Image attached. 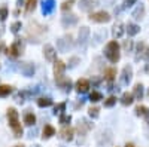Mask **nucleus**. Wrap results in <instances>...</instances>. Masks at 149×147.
<instances>
[{"mask_svg": "<svg viewBox=\"0 0 149 147\" xmlns=\"http://www.w3.org/2000/svg\"><path fill=\"white\" fill-rule=\"evenodd\" d=\"M104 55H106V58L113 64L119 61L121 52H119V45H118L116 40H110L106 45V48H104Z\"/></svg>", "mask_w": 149, "mask_h": 147, "instance_id": "f257e3e1", "label": "nucleus"}, {"mask_svg": "<svg viewBox=\"0 0 149 147\" xmlns=\"http://www.w3.org/2000/svg\"><path fill=\"white\" fill-rule=\"evenodd\" d=\"M7 120H9V125L14 131V135L15 137H21L22 135V128L18 122V111H16L14 107H11L7 110Z\"/></svg>", "mask_w": 149, "mask_h": 147, "instance_id": "f03ea898", "label": "nucleus"}, {"mask_svg": "<svg viewBox=\"0 0 149 147\" xmlns=\"http://www.w3.org/2000/svg\"><path fill=\"white\" fill-rule=\"evenodd\" d=\"M90 21L93 22H99V24H103V22H109L110 21V15L104 11H100V12H94L90 15Z\"/></svg>", "mask_w": 149, "mask_h": 147, "instance_id": "7ed1b4c3", "label": "nucleus"}, {"mask_svg": "<svg viewBox=\"0 0 149 147\" xmlns=\"http://www.w3.org/2000/svg\"><path fill=\"white\" fill-rule=\"evenodd\" d=\"M22 43H21V40L20 39H16L12 45L9 46V49H7V55L9 57H12V58H16V57H20V54L22 52Z\"/></svg>", "mask_w": 149, "mask_h": 147, "instance_id": "20e7f679", "label": "nucleus"}, {"mask_svg": "<svg viewBox=\"0 0 149 147\" xmlns=\"http://www.w3.org/2000/svg\"><path fill=\"white\" fill-rule=\"evenodd\" d=\"M131 77H133V68H131V65H125L124 68H122V73H121V85L127 86L130 82H131Z\"/></svg>", "mask_w": 149, "mask_h": 147, "instance_id": "39448f33", "label": "nucleus"}, {"mask_svg": "<svg viewBox=\"0 0 149 147\" xmlns=\"http://www.w3.org/2000/svg\"><path fill=\"white\" fill-rule=\"evenodd\" d=\"M140 58L149 59V48L145 45L143 42L137 43V49H136V61H139Z\"/></svg>", "mask_w": 149, "mask_h": 147, "instance_id": "423d86ee", "label": "nucleus"}, {"mask_svg": "<svg viewBox=\"0 0 149 147\" xmlns=\"http://www.w3.org/2000/svg\"><path fill=\"white\" fill-rule=\"evenodd\" d=\"M57 46H58V49L61 51V52H67L69 48L72 46V37L66 36L64 39H60V40L57 42Z\"/></svg>", "mask_w": 149, "mask_h": 147, "instance_id": "0eeeda50", "label": "nucleus"}, {"mask_svg": "<svg viewBox=\"0 0 149 147\" xmlns=\"http://www.w3.org/2000/svg\"><path fill=\"white\" fill-rule=\"evenodd\" d=\"M64 70H66V64L63 63V61H55V64H54V74H55V80H58V79H61L63 77V74H64Z\"/></svg>", "mask_w": 149, "mask_h": 147, "instance_id": "6e6552de", "label": "nucleus"}, {"mask_svg": "<svg viewBox=\"0 0 149 147\" xmlns=\"http://www.w3.org/2000/svg\"><path fill=\"white\" fill-rule=\"evenodd\" d=\"M55 55H57V52H55L54 46H51V45L43 46V57H45L48 61H55Z\"/></svg>", "mask_w": 149, "mask_h": 147, "instance_id": "1a4fd4ad", "label": "nucleus"}, {"mask_svg": "<svg viewBox=\"0 0 149 147\" xmlns=\"http://www.w3.org/2000/svg\"><path fill=\"white\" fill-rule=\"evenodd\" d=\"M97 0H81V3H79V7H81V11L84 12H90L93 7L97 6Z\"/></svg>", "mask_w": 149, "mask_h": 147, "instance_id": "9d476101", "label": "nucleus"}, {"mask_svg": "<svg viewBox=\"0 0 149 147\" xmlns=\"http://www.w3.org/2000/svg\"><path fill=\"white\" fill-rule=\"evenodd\" d=\"M76 91L79 92V94H85V92H88L90 91V82L86 80V79H79L76 82Z\"/></svg>", "mask_w": 149, "mask_h": 147, "instance_id": "9b49d317", "label": "nucleus"}, {"mask_svg": "<svg viewBox=\"0 0 149 147\" xmlns=\"http://www.w3.org/2000/svg\"><path fill=\"white\" fill-rule=\"evenodd\" d=\"M61 140H64V141H72L73 140V129L72 128H69V126H64L63 129L60 131V135H58Z\"/></svg>", "mask_w": 149, "mask_h": 147, "instance_id": "f8f14e48", "label": "nucleus"}, {"mask_svg": "<svg viewBox=\"0 0 149 147\" xmlns=\"http://www.w3.org/2000/svg\"><path fill=\"white\" fill-rule=\"evenodd\" d=\"M112 143V135L110 132H103L99 137V147H107Z\"/></svg>", "mask_w": 149, "mask_h": 147, "instance_id": "ddd939ff", "label": "nucleus"}, {"mask_svg": "<svg viewBox=\"0 0 149 147\" xmlns=\"http://www.w3.org/2000/svg\"><path fill=\"white\" fill-rule=\"evenodd\" d=\"M52 135H55V128L52 125H45L43 126V132H42V138L43 140H48Z\"/></svg>", "mask_w": 149, "mask_h": 147, "instance_id": "4468645a", "label": "nucleus"}, {"mask_svg": "<svg viewBox=\"0 0 149 147\" xmlns=\"http://www.w3.org/2000/svg\"><path fill=\"white\" fill-rule=\"evenodd\" d=\"M133 101H134L133 94H130V92H124V94H122L121 102H122L124 106H131V104H133Z\"/></svg>", "mask_w": 149, "mask_h": 147, "instance_id": "2eb2a0df", "label": "nucleus"}, {"mask_svg": "<svg viewBox=\"0 0 149 147\" xmlns=\"http://www.w3.org/2000/svg\"><path fill=\"white\" fill-rule=\"evenodd\" d=\"M133 97H134L136 100H142V98H143V86H142V83H137V85L134 86Z\"/></svg>", "mask_w": 149, "mask_h": 147, "instance_id": "dca6fc26", "label": "nucleus"}, {"mask_svg": "<svg viewBox=\"0 0 149 147\" xmlns=\"http://www.w3.org/2000/svg\"><path fill=\"white\" fill-rule=\"evenodd\" d=\"M124 34V24L122 22H116L113 25V36L115 37H121Z\"/></svg>", "mask_w": 149, "mask_h": 147, "instance_id": "f3484780", "label": "nucleus"}, {"mask_svg": "<svg viewBox=\"0 0 149 147\" xmlns=\"http://www.w3.org/2000/svg\"><path fill=\"white\" fill-rule=\"evenodd\" d=\"M115 76H116V70H115V68H107V70H104V79H106L109 83L113 82Z\"/></svg>", "mask_w": 149, "mask_h": 147, "instance_id": "a211bd4d", "label": "nucleus"}, {"mask_svg": "<svg viewBox=\"0 0 149 147\" xmlns=\"http://www.w3.org/2000/svg\"><path fill=\"white\" fill-rule=\"evenodd\" d=\"M54 11V0H45L43 2V13L48 15Z\"/></svg>", "mask_w": 149, "mask_h": 147, "instance_id": "6ab92c4d", "label": "nucleus"}, {"mask_svg": "<svg viewBox=\"0 0 149 147\" xmlns=\"http://www.w3.org/2000/svg\"><path fill=\"white\" fill-rule=\"evenodd\" d=\"M133 16H134L136 20H142L143 16H145V6L143 5H139L136 7V11L133 12Z\"/></svg>", "mask_w": 149, "mask_h": 147, "instance_id": "aec40b11", "label": "nucleus"}, {"mask_svg": "<svg viewBox=\"0 0 149 147\" xmlns=\"http://www.w3.org/2000/svg\"><path fill=\"white\" fill-rule=\"evenodd\" d=\"M21 70H22V73H24V76H33V73H34V67H33V64H30V63H27V64H24L22 67H21Z\"/></svg>", "mask_w": 149, "mask_h": 147, "instance_id": "412c9836", "label": "nucleus"}, {"mask_svg": "<svg viewBox=\"0 0 149 147\" xmlns=\"http://www.w3.org/2000/svg\"><path fill=\"white\" fill-rule=\"evenodd\" d=\"M140 31V27L137 24H128L127 25V33H128V36H136V34Z\"/></svg>", "mask_w": 149, "mask_h": 147, "instance_id": "4be33fe9", "label": "nucleus"}, {"mask_svg": "<svg viewBox=\"0 0 149 147\" xmlns=\"http://www.w3.org/2000/svg\"><path fill=\"white\" fill-rule=\"evenodd\" d=\"M24 123L29 125V126L34 125V123H36V116H34L33 113H25L24 115Z\"/></svg>", "mask_w": 149, "mask_h": 147, "instance_id": "5701e85b", "label": "nucleus"}, {"mask_svg": "<svg viewBox=\"0 0 149 147\" xmlns=\"http://www.w3.org/2000/svg\"><path fill=\"white\" fill-rule=\"evenodd\" d=\"M93 128V125L91 123H88L86 120H79V126H78V129H79V132H82V134H85L88 129H91Z\"/></svg>", "mask_w": 149, "mask_h": 147, "instance_id": "b1692460", "label": "nucleus"}, {"mask_svg": "<svg viewBox=\"0 0 149 147\" xmlns=\"http://www.w3.org/2000/svg\"><path fill=\"white\" fill-rule=\"evenodd\" d=\"M88 36H90V30L86 28V27H82V28L79 30V42H81V43H85L86 39H88Z\"/></svg>", "mask_w": 149, "mask_h": 147, "instance_id": "393cba45", "label": "nucleus"}, {"mask_svg": "<svg viewBox=\"0 0 149 147\" xmlns=\"http://www.w3.org/2000/svg\"><path fill=\"white\" fill-rule=\"evenodd\" d=\"M136 115L137 116H149V109L145 107V106H137L136 107Z\"/></svg>", "mask_w": 149, "mask_h": 147, "instance_id": "a878e982", "label": "nucleus"}, {"mask_svg": "<svg viewBox=\"0 0 149 147\" xmlns=\"http://www.w3.org/2000/svg\"><path fill=\"white\" fill-rule=\"evenodd\" d=\"M76 21H78L76 15H69V16H64L63 18V24L64 25H75Z\"/></svg>", "mask_w": 149, "mask_h": 147, "instance_id": "bb28decb", "label": "nucleus"}, {"mask_svg": "<svg viewBox=\"0 0 149 147\" xmlns=\"http://www.w3.org/2000/svg\"><path fill=\"white\" fill-rule=\"evenodd\" d=\"M100 100H103L101 92H99V91H93V92L90 94V101H91V102H97V101H100Z\"/></svg>", "mask_w": 149, "mask_h": 147, "instance_id": "cd10ccee", "label": "nucleus"}, {"mask_svg": "<svg viewBox=\"0 0 149 147\" xmlns=\"http://www.w3.org/2000/svg\"><path fill=\"white\" fill-rule=\"evenodd\" d=\"M12 92V88L9 85H2L0 86V97H7Z\"/></svg>", "mask_w": 149, "mask_h": 147, "instance_id": "c85d7f7f", "label": "nucleus"}, {"mask_svg": "<svg viewBox=\"0 0 149 147\" xmlns=\"http://www.w3.org/2000/svg\"><path fill=\"white\" fill-rule=\"evenodd\" d=\"M37 106L39 107H49V106H52V100L51 98H39Z\"/></svg>", "mask_w": 149, "mask_h": 147, "instance_id": "c756f323", "label": "nucleus"}, {"mask_svg": "<svg viewBox=\"0 0 149 147\" xmlns=\"http://www.w3.org/2000/svg\"><path fill=\"white\" fill-rule=\"evenodd\" d=\"M36 3H37V0H27V5H25V12L30 13L34 11V7H36Z\"/></svg>", "mask_w": 149, "mask_h": 147, "instance_id": "7c9ffc66", "label": "nucleus"}, {"mask_svg": "<svg viewBox=\"0 0 149 147\" xmlns=\"http://www.w3.org/2000/svg\"><path fill=\"white\" fill-rule=\"evenodd\" d=\"M73 3H75V0H66V2L61 5V11H63V12H67L70 7L73 6Z\"/></svg>", "mask_w": 149, "mask_h": 147, "instance_id": "2f4dec72", "label": "nucleus"}, {"mask_svg": "<svg viewBox=\"0 0 149 147\" xmlns=\"http://www.w3.org/2000/svg\"><path fill=\"white\" fill-rule=\"evenodd\" d=\"M70 120H72V117H70L69 115H61L60 116V123L63 125V126H67L70 123Z\"/></svg>", "mask_w": 149, "mask_h": 147, "instance_id": "473e14b6", "label": "nucleus"}, {"mask_svg": "<svg viewBox=\"0 0 149 147\" xmlns=\"http://www.w3.org/2000/svg\"><path fill=\"white\" fill-rule=\"evenodd\" d=\"M64 109H66V102H60V104H57L54 107V113L55 115H61L64 111Z\"/></svg>", "mask_w": 149, "mask_h": 147, "instance_id": "72a5a7b5", "label": "nucleus"}, {"mask_svg": "<svg viewBox=\"0 0 149 147\" xmlns=\"http://www.w3.org/2000/svg\"><path fill=\"white\" fill-rule=\"evenodd\" d=\"M122 48H124L125 52H131V49H133V40H124Z\"/></svg>", "mask_w": 149, "mask_h": 147, "instance_id": "f704fd0d", "label": "nucleus"}, {"mask_svg": "<svg viewBox=\"0 0 149 147\" xmlns=\"http://www.w3.org/2000/svg\"><path fill=\"white\" fill-rule=\"evenodd\" d=\"M88 115L91 116V117H99V115H100V109L99 107H91L90 110H88Z\"/></svg>", "mask_w": 149, "mask_h": 147, "instance_id": "c9c22d12", "label": "nucleus"}, {"mask_svg": "<svg viewBox=\"0 0 149 147\" xmlns=\"http://www.w3.org/2000/svg\"><path fill=\"white\" fill-rule=\"evenodd\" d=\"M115 104H116V97H109L104 101V107H113Z\"/></svg>", "mask_w": 149, "mask_h": 147, "instance_id": "e433bc0d", "label": "nucleus"}, {"mask_svg": "<svg viewBox=\"0 0 149 147\" xmlns=\"http://www.w3.org/2000/svg\"><path fill=\"white\" fill-rule=\"evenodd\" d=\"M11 28H12V33H18V30L21 28V22H14Z\"/></svg>", "mask_w": 149, "mask_h": 147, "instance_id": "4c0bfd02", "label": "nucleus"}, {"mask_svg": "<svg viewBox=\"0 0 149 147\" xmlns=\"http://www.w3.org/2000/svg\"><path fill=\"white\" fill-rule=\"evenodd\" d=\"M6 16H7V9L6 7H2L0 9V20H6Z\"/></svg>", "mask_w": 149, "mask_h": 147, "instance_id": "58836bf2", "label": "nucleus"}, {"mask_svg": "<svg viewBox=\"0 0 149 147\" xmlns=\"http://www.w3.org/2000/svg\"><path fill=\"white\" fill-rule=\"evenodd\" d=\"M78 61H79V58H76V57H75V58H72V59H70V67H75Z\"/></svg>", "mask_w": 149, "mask_h": 147, "instance_id": "ea45409f", "label": "nucleus"}, {"mask_svg": "<svg viewBox=\"0 0 149 147\" xmlns=\"http://www.w3.org/2000/svg\"><path fill=\"white\" fill-rule=\"evenodd\" d=\"M134 3H136V0H125L124 6H131V5H134Z\"/></svg>", "mask_w": 149, "mask_h": 147, "instance_id": "a19ab883", "label": "nucleus"}, {"mask_svg": "<svg viewBox=\"0 0 149 147\" xmlns=\"http://www.w3.org/2000/svg\"><path fill=\"white\" fill-rule=\"evenodd\" d=\"M34 135H36V129H33V131H30V132H29V137H30V138H33Z\"/></svg>", "mask_w": 149, "mask_h": 147, "instance_id": "79ce46f5", "label": "nucleus"}, {"mask_svg": "<svg viewBox=\"0 0 149 147\" xmlns=\"http://www.w3.org/2000/svg\"><path fill=\"white\" fill-rule=\"evenodd\" d=\"M125 147H134V146H133V144H131V143H128V144H127Z\"/></svg>", "mask_w": 149, "mask_h": 147, "instance_id": "37998d69", "label": "nucleus"}, {"mask_svg": "<svg viewBox=\"0 0 149 147\" xmlns=\"http://www.w3.org/2000/svg\"><path fill=\"white\" fill-rule=\"evenodd\" d=\"M15 147H25V146H22V144H18V146H15Z\"/></svg>", "mask_w": 149, "mask_h": 147, "instance_id": "c03bdc74", "label": "nucleus"}, {"mask_svg": "<svg viewBox=\"0 0 149 147\" xmlns=\"http://www.w3.org/2000/svg\"><path fill=\"white\" fill-rule=\"evenodd\" d=\"M146 117H148V120H146V123L149 125V116H146Z\"/></svg>", "mask_w": 149, "mask_h": 147, "instance_id": "a18cd8bd", "label": "nucleus"}, {"mask_svg": "<svg viewBox=\"0 0 149 147\" xmlns=\"http://www.w3.org/2000/svg\"><path fill=\"white\" fill-rule=\"evenodd\" d=\"M33 147H40V146H33Z\"/></svg>", "mask_w": 149, "mask_h": 147, "instance_id": "49530a36", "label": "nucleus"}, {"mask_svg": "<svg viewBox=\"0 0 149 147\" xmlns=\"http://www.w3.org/2000/svg\"><path fill=\"white\" fill-rule=\"evenodd\" d=\"M148 97H149V89H148Z\"/></svg>", "mask_w": 149, "mask_h": 147, "instance_id": "de8ad7c7", "label": "nucleus"}]
</instances>
